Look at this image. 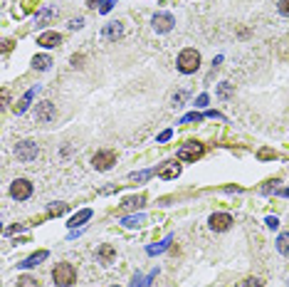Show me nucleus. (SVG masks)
<instances>
[{"label": "nucleus", "instance_id": "nucleus-2", "mask_svg": "<svg viewBox=\"0 0 289 287\" xmlns=\"http://www.w3.org/2000/svg\"><path fill=\"white\" fill-rule=\"evenodd\" d=\"M198 67H200V55H198L193 47L183 50V52L178 55V70L183 72V74H193Z\"/></svg>", "mask_w": 289, "mask_h": 287}, {"label": "nucleus", "instance_id": "nucleus-12", "mask_svg": "<svg viewBox=\"0 0 289 287\" xmlns=\"http://www.w3.org/2000/svg\"><path fill=\"white\" fill-rule=\"evenodd\" d=\"M89 218H92V211H89V208H84V211H79L77 215H72V218H69V228H77V225H82L84 220H89Z\"/></svg>", "mask_w": 289, "mask_h": 287}, {"label": "nucleus", "instance_id": "nucleus-33", "mask_svg": "<svg viewBox=\"0 0 289 287\" xmlns=\"http://www.w3.org/2000/svg\"><path fill=\"white\" fill-rule=\"evenodd\" d=\"M168 139H171V131H163V134L158 136V141H168Z\"/></svg>", "mask_w": 289, "mask_h": 287}, {"label": "nucleus", "instance_id": "nucleus-22", "mask_svg": "<svg viewBox=\"0 0 289 287\" xmlns=\"http://www.w3.org/2000/svg\"><path fill=\"white\" fill-rule=\"evenodd\" d=\"M67 211V203H55V206H50V213L52 215H62Z\"/></svg>", "mask_w": 289, "mask_h": 287}, {"label": "nucleus", "instance_id": "nucleus-23", "mask_svg": "<svg viewBox=\"0 0 289 287\" xmlns=\"http://www.w3.org/2000/svg\"><path fill=\"white\" fill-rule=\"evenodd\" d=\"M218 94H220V97H230V94H233V85H220Z\"/></svg>", "mask_w": 289, "mask_h": 287}, {"label": "nucleus", "instance_id": "nucleus-21", "mask_svg": "<svg viewBox=\"0 0 289 287\" xmlns=\"http://www.w3.org/2000/svg\"><path fill=\"white\" fill-rule=\"evenodd\" d=\"M143 201H146L143 196H136V198H126L124 206H126V208H141V206H143Z\"/></svg>", "mask_w": 289, "mask_h": 287}, {"label": "nucleus", "instance_id": "nucleus-8", "mask_svg": "<svg viewBox=\"0 0 289 287\" xmlns=\"http://www.w3.org/2000/svg\"><path fill=\"white\" fill-rule=\"evenodd\" d=\"M151 25L156 32H168V30L176 25V20H173V15H168V13H156L151 20Z\"/></svg>", "mask_w": 289, "mask_h": 287}, {"label": "nucleus", "instance_id": "nucleus-18", "mask_svg": "<svg viewBox=\"0 0 289 287\" xmlns=\"http://www.w3.org/2000/svg\"><path fill=\"white\" fill-rule=\"evenodd\" d=\"M32 94H35V89H32V92H28V94H25V97L20 99V104L15 107V112H17V114H23V112L28 109V104H30V99H32Z\"/></svg>", "mask_w": 289, "mask_h": 287}, {"label": "nucleus", "instance_id": "nucleus-14", "mask_svg": "<svg viewBox=\"0 0 289 287\" xmlns=\"http://www.w3.org/2000/svg\"><path fill=\"white\" fill-rule=\"evenodd\" d=\"M47 258V250H40V253H35V255H30L25 262H20V268H35L37 262H42V260Z\"/></svg>", "mask_w": 289, "mask_h": 287}, {"label": "nucleus", "instance_id": "nucleus-1", "mask_svg": "<svg viewBox=\"0 0 289 287\" xmlns=\"http://www.w3.org/2000/svg\"><path fill=\"white\" fill-rule=\"evenodd\" d=\"M52 280H55V285H59V287L74 285V280H77L74 265H72V262H57L55 270H52Z\"/></svg>", "mask_w": 289, "mask_h": 287}, {"label": "nucleus", "instance_id": "nucleus-3", "mask_svg": "<svg viewBox=\"0 0 289 287\" xmlns=\"http://www.w3.org/2000/svg\"><path fill=\"white\" fill-rule=\"evenodd\" d=\"M37 154H40V149H37V144L35 141H20L17 146H15V156L20 158L23 163H30V161H35L37 158Z\"/></svg>", "mask_w": 289, "mask_h": 287}, {"label": "nucleus", "instance_id": "nucleus-10", "mask_svg": "<svg viewBox=\"0 0 289 287\" xmlns=\"http://www.w3.org/2000/svg\"><path fill=\"white\" fill-rule=\"evenodd\" d=\"M114 258H116V250H114V245L104 243V245H99V248H96V260H99V262L109 265Z\"/></svg>", "mask_w": 289, "mask_h": 287}, {"label": "nucleus", "instance_id": "nucleus-29", "mask_svg": "<svg viewBox=\"0 0 289 287\" xmlns=\"http://www.w3.org/2000/svg\"><path fill=\"white\" fill-rule=\"evenodd\" d=\"M277 225H279V220H277L275 215H270L267 218V228H277Z\"/></svg>", "mask_w": 289, "mask_h": 287}, {"label": "nucleus", "instance_id": "nucleus-28", "mask_svg": "<svg viewBox=\"0 0 289 287\" xmlns=\"http://www.w3.org/2000/svg\"><path fill=\"white\" fill-rule=\"evenodd\" d=\"M82 25H84V20H82V17H77V20H69V28H72V30H79Z\"/></svg>", "mask_w": 289, "mask_h": 287}, {"label": "nucleus", "instance_id": "nucleus-24", "mask_svg": "<svg viewBox=\"0 0 289 287\" xmlns=\"http://www.w3.org/2000/svg\"><path fill=\"white\" fill-rule=\"evenodd\" d=\"M52 15H55V13H52V10H42V13L37 15V23H47V20H50Z\"/></svg>", "mask_w": 289, "mask_h": 287}, {"label": "nucleus", "instance_id": "nucleus-34", "mask_svg": "<svg viewBox=\"0 0 289 287\" xmlns=\"http://www.w3.org/2000/svg\"><path fill=\"white\" fill-rule=\"evenodd\" d=\"M10 47H13V43H10V40H5V47H3V52L8 55V52H10Z\"/></svg>", "mask_w": 289, "mask_h": 287}, {"label": "nucleus", "instance_id": "nucleus-31", "mask_svg": "<svg viewBox=\"0 0 289 287\" xmlns=\"http://www.w3.org/2000/svg\"><path fill=\"white\" fill-rule=\"evenodd\" d=\"M272 156H275V154H272V151H267V149L260 151V158H272Z\"/></svg>", "mask_w": 289, "mask_h": 287}, {"label": "nucleus", "instance_id": "nucleus-20", "mask_svg": "<svg viewBox=\"0 0 289 287\" xmlns=\"http://www.w3.org/2000/svg\"><path fill=\"white\" fill-rule=\"evenodd\" d=\"M17 287H40V282L35 280V277H17Z\"/></svg>", "mask_w": 289, "mask_h": 287}, {"label": "nucleus", "instance_id": "nucleus-5", "mask_svg": "<svg viewBox=\"0 0 289 287\" xmlns=\"http://www.w3.org/2000/svg\"><path fill=\"white\" fill-rule=\"evenodd\" d=\"M114 163H116V154L114 151H99L92 158V166H94L96 171H109Z\"/></svg>", "mask_w": 289, "mask_h": 287}, {"label": "nucleus", "instance_id": "nucleus-9", "mask_svg": "<svg viewBox=\"0 0 289 287\" xmlns=\"http://www.w3.org/2000/svg\"><path fill=\"white\" fill-rule=\"evenodd\" d=\"M208 223H210V228H213V230L222 233V230H228L230 225H233V215H228V213H213Z\"/></svg>", "mask_w": 289, "mask_h": 287}, {"label": "nucleus", "instance_id": "nucleus-19", "mask_svg": "<svg viewBox=\"0 0 289 287\" xmlns=\"http://www.w3.org/2000/svg\"><path fill=\"white\" fill-rule=\"evenodd\" d=\"M121 223H124L126 228H134V225H141V223H143V215H129Z\"/></svg>", "mask_w": 289, "mask_h": 287}, {"label": "nucleus", "instance_id": "nucleus-25", "mask_svg": "<svg viewBox=\"0 0 289 287\" xmlns=\"http://www.w3.org/2000/svg\"><path fill=\"white\" fill-rule=\"evenodd\" d=\"M149 176H153L151 169H149V171H141V173H134L131 178H134V181H143V178H149Z\"/></svg>", "mask_w": 289, "mask_h": 287}, {"label": "nucleus", "instance_id": "nucleus-27", "mask_svg": "<svg viewBox=\"0 0 289 287\" xmlns=\"http://www.w3.org/2000/svg\"><path fill=\"white\" fill-rule=\"evenodd\" d=\"M279 13L289 15V0H279Z\"/></svg>", "mask_w": 289, "mask_h": 287}, {"label": "nucleus", "instance_id": "nucleus-11", "mask_svg": "<svg viewBox=\"0 0 289 287\" xmlns=\"http://www.w3.org/2000/svg\"><path fill=\"white\" fill-rule=\"evenodd\" d=\"M59 43H62V37L57 32H42L37 37V45H42V47H57Z\"/></svg>", "mask_w": 289, "mask_h": 287}, {"label": "nucleus", "instance_id": "nucleus-6", "mask_svg": "<svg viewBox=\"0 0 289 287\" xmlns=\"http://www.w3.org/2000/svg\"><path fill=\"white\" fill-rule=\"evenodd\" d=\"M55 116H57V109H55V104H52V101H40V104H37L35 119H37L40 124H50Z\"/></svg>", "mask_w": 289, "mask_h": 287}, {"label": "nucleus", "instance_id": "nucleus-36", "mask_svg": "<svg viewBox=\"0 0 289 287\" xmlns=\"http://www.w3.org/2000/svg\"><path fill=\"white\" fill-rule=\"evenodd\" d=\"M111 287H119V285H111Z\"/></svg>", "mask_w": 289, "mask_h": 287}, {"label": "nucleus", "instance_id": "nucleus-4", "mask_svg": "<svg viewBox=\"0 0 289 287\" xmlns=\"http://www.w3.org/2000/svg\"><path fill=\"white\" fill-rule=\"evenodd\" d=\"M10 196H13L15 201H28L30 196H32V183H30L28 178H15L13 186H10Z\"/></svg>", "mask_w": 289, "mask_h": 287}, {"label": "nucleus", "instance_id": "nucleus-35", "mask_svg": "<svg viewBox=\"0 0 289 287\" xmlns=\"http://www.w3.org/2000/svg\"><path fill=\"white\" fill-rule=\"evenodd\" d=\"M99 3H101V0H87V5H89V8H96Z\"/></svg>", "mask_w": 289, "mask_h": 287}, {"label": "nucleus", "instance_id": "nucleus-15", "mask_svg": "<svg viewBox=\"0 0 289 287\" xmlns=\"http://www.w3.org/2000/svg\"><path fill=\"white\" fill-rule=\"evenodd\" d=\"M121 32H124V30H121V23H109V28L104 30V37H107V40H114V37H121Z\"/></svg>", "mask_w": 289, "mask_h": 287}, {"label": "nucleus", "instance_id": "nucleus-30", "mask_svg": "<svg viewBox=\"0 0 289 287\" xmlns=\"http://www.w3.org/2000/svg\"><path fill=\"white\" fill-rule=\"evenodd\" d=\"M185 99V92H178V94H176V97H173V104H176V107H178L180 101Z\"/></svg>", "mask_w": 289, "mask_h": 287}, {"label": "nucleus", "instance_id": "nucleus-32", "mask_svg": "<svg viewBox=\"0 0 289 287\" xmlns=\"http://www.w3.org/2000/svg\"><path fill=\"white\" fill-rule=\"evenodd\" d=\"M72 65H74V67H82V57H77V55H74V57H72Z\"/></svg>", "mask_w": 289, "mask_h": 287}, {"label": "nucleus", "instance_id": "nucleus-13", "mask_svg": "<svg viewBox=\"0 0 289 287\" xmlns=\"http://www.w3.org/2000/svg\"><path fill=\"white\" fill-rule=\"evenodd\" d=\"M156 173H158L161 178H176V176L180 173V166L178 163H168V166H163V169H158Z\"/></svg>", "mask_w": 289, "mask_h": 287}, {"label": "nucleus", "instance_id": "nucleus-7", "mask_svg": "<svg viewBox=\"0 0 289 287\" xmlns=\"http://www.w3.org/2000/svg\"><path fill=\"white\" fill-rule=\"evenodd\" d=\"M203 156V144H183L178 149V158L180 161H195V158Z\"/></svg>", "mask_w": 289, "mask_h": 287}, {"label": "nucleus", "instance_id": "nucleus-16", "mask_svg": "<svg viewBox=\"0 0 289 287\" xmlns=\"http://www.w3.org/2000/svg\"><path fill=\"white\" fill-rule=\"evenodd\" d=\"M277 250H279L282 255H289V233H282V235L277 238Z\"/></svg>", "mask_w": 289, "mask_h": 287}, {"label": "nucleus", "instance_id": "nucleus-17", "mask_svg": "<svg viewBox=\"0 0 289 287\" xmlns=\"http://www.w3.org/2000/svg\"><path fill=\"white\" fill-rule=\"evenodd\" d=\"M50 65H52V59L47 57V55H37V57L32 59V67H35V70H47Z\"/></svg>", "mask_w": 289, "mask_h": 287}, {"label": "nucleus", "instance_id": "nucleus-26", "mask_svg": "<svg viewBox=\"0 0 289 287\" xmlns=\"http://www.w3.org/2000/svg\"><path fill=\"white\" fill-rule=\"evenodd\" d=\"M242 287H264V285H262L257 277H250V280H245V285H242Z\"/></svg>", "mask_w": 289, "mask_h": 287}]
</instances>
